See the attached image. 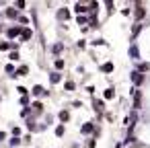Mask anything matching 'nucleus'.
Segmentation results:
<instances>
[{"mask_svg": "<svg viewBox=\"0 0 150 148\" xmlns=\"http://www.w3.org/2000/svg\"><path fill=\"white\" fill-rule=\"evenodd\" d=\"M64 89H66V91H68V93H72V91H74V89H76V84H74V82H72V80H68V82H66V84H64Z\"/></svg>", "mask_w": 150, "mask_h": 148, "instance_id": "nucleus-12", "label": "nucleus"}, {"mask_svg": "<svg viewBox=\"0 0 150 148\" xmlns=\"http://www.w3.org/2000/svg\"><path fill=\"white\" fill-rule=\"evenodd\" d=\"M93 130H95V125H93V123L88 121V123H84V125L80 127V134H84V136H86V134H91Z\"/></svg>", "mask_w": 150, "mask_h": 148, "instance_id": "nucleus-8", "label": "nucleus"}, {"mask_svg": "<svg viewBox=\"0 0 150 148\" xmlns=\"http://www.w3.org/2000/svg\"><path fill=\"white\" fill-rule=\"evenodd\" d=\"M54 66H56L58 70H62V68H64V62H62V60H56V62H54Z\"/></svg>", "mask_w": 150, "mask_h": 148, "instance_id": "nucleus-21", "label": "nucleus"}, {"mask_svg": "<svg viewBox=\"0 0 150 148\" xmlns=\"http://www.w3.org/2000/svg\"><path fill=\"white\" fill-rule=\"evenodd\" d=\"M74 11H76V13H78V15L82 17V13H86V11H88V6H86V4H80V2H78V4H74Z\"/></svg>", "mask_w": 150, "mask_h": 148, "instance_id": "nucleus-9", "label": "nucleus"}, {"mask_svg": "<svg viewBox=\"0 0 150 148\" xmlns=\"http://www.w3.org/2000/svg\"><path fill=\"white\" fill-rule=\"evenodd\" d=\"M72 107H74V109H78V107H82V103H80V101H74V103H72Z\"/></svg>", "mask_w": 150, "mask_h": 148, "instance_id": "nucleus-30", "label": "nucleus"}, {"mask_svg": "<svg viewBox=\"0 0 150 148\" xmlns=\"http://www.w3.org/2000/svg\"><path fill=\"white\" fill-rule=\"evenodd\" d=\"M103 70H105V72H111V70H113V66H111V64H105V66H103Z\"/></svg>", "mask_w": 150, "mask_h": 148, "instance_id": "nucleus-28", "label": "nucleus"}, {"mask_svg": "<svg viewBox=\"0 0 150 148\" xmlns=\"http://www.w3.org/2000/svg\"><path fill=\"white\" fill-rule=\"evenodd\" d=\"M8 144H11V146H19V144H21V138H15V136H13Z\"/></svg>", "mask_w": 150, "mask_h": 148, "instance_id": "nucleus-19", "label": "nucleus"}, {"mask_svg": "<svg viewBox=\"0 0 150 148\" xmlns=\"http://www.w3.org/2000/svg\"><path fill=\"white\" fill-rule=\"evenodd\" d=\"M56 17H58V19H60V21H66V19H68V17H70V11H68V8H60V11H58V15H56Z\"/></svg>", "mask_w": 150, "mask_h": 148, "instance_id": "nucleus-3", "label": "nucleus"}, {"mask_svg": "<svg viewBox=\"0 0 150 148\" xmlns=\"http://www.w3.org/2000/svg\"><path fill=\"white\" fill-rule=\"evenodd\" d=\"M86 21H88V17H78V19H76V23H80V25H84Z\"/></svg>", "mask_w": 150, "mask_h": 148, "instance_id": "nucleus-23", "label": "nucleus"}, {"mask_svg": "<svg viewBox=\"0 0 150 148\" xmlns=\"http://www.w3.org/2000/svg\"><path fill=\"white\" fill-rule=\"evenodd\" d=\"M4 138H6V134H4V132H0V142H4Z\"/></svg>", "mask_w": 150, "mask_h": 148, "instance_id": "nucleus-32", "label": "nucleus"}, {"mask_svg": "<svg viewBox=\"0 0 150 148\" xmlns=\"http://www.w3.org/2000/svg\"><path fill=\"white\" fill-rule=\"evenodd\" d=\"M86 148H95V140H91V142H86Z\"/></svg>", "mask_w": 150, "mask_h": 148, "instance_id": "nucleus-31", "label": "nucleus"}, {"mask_svg": "<svg viewBox=\"0 0 150 148\" xmlns=\"http://www.w3.org/2000/svg\"><path fill=\"white\" fill-rule=\"evenodd\" d=\"M4 17H8V19H19V11H17V8H6V11H4Z\"/></svg>", "mask_w": 150, "mask_h": 148, "instance_id": "nucleus-2", "label": "nucleus"}, {"mask_svg": "<svg viewBox=\"0 0 150 148\" xmlns=\"http://www.w3.org/2000/svg\"><path fill=\"white\" fill-rule=\"evenodd\" d=\"M31 37H33V31H31V29H27V27H25V29H21V39L29 41Z\"/></svg>", "mask_w": 150, "mask_h": 148, "instance_id": "nucleus-4", "label": "nucleus"}, {"mask_svg": "<svg viewBox=\"0 0 150 148\" xmlns=\"http://www.w3.org/2000/svg\"><path fill=\"white\" fill-rule=\"evenodd\" d=\"M56 134H58V136H64V125H58V127H56Z\"/></svg>", "mask_w": 150, "mask_h": 148, "instance_id": "nucleus-24", "label": "nucleus"}, {"mask_svg": "<svg viewBox=\"0 0 150 148\" xmlns=\"http://www.w3.org/2000/svg\"><path fill=\"white\" fill-rule=\"evenodd\" d=\"M11 60H13V62H17V60H19V54H17V52H13V54H11Z\"/></svg>", "mask_w": 150, "mask_h": 148, "instance_id": "nucleus-27", "label": "nucleus"}, {"mask_svg": "<svg viewBox=\"0 0 150 148\" xmlns=\"http://www.w3.org/2000/svg\"><path fill=\"white\" fill-rule=\"evenodd\" d=\"M17 91H19V93H21V95H27V93H29V91H27V89H25V86H19V89H17Z\"/></svg>", "mask_w": 150, "mask_h": 148, "instance_id": "nucleus-29", "label": "nucleus"}, {"mask_svg": "<svg viewBox=\"0 0 150 148\" xmlns=\"http://www.w3.org/2000/svg\"><path fill=\"white\" fill-rule=\"evenodd\" d=\"M27 6V2H25V0H19V2H17V11H23Z\"/></svg>", "mask_w": 150, "mask_h": 148, "instance_id": "nucleus-20", "label": "nucleus"}, {"mask_svg": "<svg viewBox=\"0 0 150 148\" xmlns=\"http://www.w3.org/2000/svg\"><path fill=\"white\" fill-rule=\"evenodd\" d=\"M29 113H31V109H29V107H25V109H23V111H21V115H23V117H27V115H29Z\"/></svg>", "mask_w": 150, "mask_h": 148, "instance_id": "nucleus-25", "label": "nucleus"}, {"mask_svg": "<svg viewBox=\"0 0 150 148\" xmlns=\"http://www.w3.org/2000/svg\"><path fill=\"white\" fill-rule=\"evenodd\" d=\"M19 134H21V127H13V136L19 138Z\"/></svg>", "mask_w": 150, "mask_h": 148, "instance_id": "nucleus-26", "label": "nucleus"}, {"mask_svg": "<svg viewBox=\"0 0 150 148\" xmlns=\"http://www.w3.org/2000/svg\"><path fill=\"white\" fill-rule=\"evenodd\" d=\"M0 31H2V25H0Z\"/></svg>", "mask_w": 150, "mask_h": 148, "instance_id": "nucleus-33", "label": "nucleus"}, {"mask_svg": "<svg viewBox=\"0 0 150 148\" xmlns=\"http://www.w3.org/2000/svg\"><path fill=\"white\" fill-rule=\"evenodd\" d=\"M21 29H23V27H11V29L6 31V35H8V37H17V35H21Z\"/></svg>", "mask_w": 150, "mask_h": 148, "instance_id": "nucleus-6", "label": "nucleus"}, {"mask_svg": "<svg viewBox=\"0 0 150 148\" xmlns=\"http://www.w3.org/2000/svg\"><path fill=\"white\" fill-rule=\"evenodd\" d=\"M132 80H134L136 84H140V82H142V76H140L138 72H134V74H132Z\"/></svg>", "mask_w": 150, "mask_h": 148, "instance_id": "nucleus-16", "label": "nucleus"}, {"mask_svg": "<svg viewBox=\"0 0 150 148\" xmlns=\"http://www.w3.org/2000/svg\"><path fill=\"white\" fill-rule=\"evenodd\" d=\"M105 99H113V89H107L105 91Z\"/></svg>", "mask_w": 150, "mask_h": 148, "instance_id": "nucleus-22", "label": "nucleus"}, {"mask_svg": "<svg viewBox=\"0 0 150 148\" xmlns=\"http://www.w3.org/2000/svg\"><path fill=\"white\" fill-rule=\"evenodd\" d=\"M27 74H29V66H21L15 70V76H27Z\"/></svg>", "mask_w": 150, "mask_h": 148, "instance_id": "nucleus-7", "label": "nucleus"}, {"mask_svg": "<svg viewBox=\"0 0 150 148\" xmlns=\"http://www.w3.org/2000/svg\"><path fill=\"white\" fill-rule=\"evenodd\" d=\"M31 95H33V97H41V95H47V91H45L41 84H35V86L31 89Z\"/></svg>", "mask_w": 150, "mask_h": 148, "instance_id": "nucleus-1", "label": "nucleus"}, {"mask_svg": "<svg viewBox=\"0 0 150 148\" xmlns=\"http://www.w3.org/2000/svg\"><path fill=\"white\" fill-rule=\"evenodd\" d=\"M60 119H62V121H68V119H70V113H68V111H62V113H60Z\"/></svg>", "mask_w": 150, "mask_h": 148, "instance_id": "nucleus-18", "label": "nucleus"}, {"mask_svg": "<svg viewBox=\"0 0 150 148\" xmlns=\"http://www.w3.org/2000/svg\"><path fill=\"white\" fill-rule=\"evenodd\" d=\"M19 23H21V27H25V25H29V19L23 17V15H19Z\"/></svg>", "mask_w": 150, "mask_h": 148, "instance_id": "nucleus-14", "label": "nucleus"}, {"mask_svg": "<svg viewBox=\"0 0 150 148\" xmlns=\"http://www.w3.org/2000/svg\"><path fill=\"white\" fill-rule=\"evenodd\" d=\"M60 80H62V74H60V72H56V70H54V72H52V74H50V82H52V84H58V82H60Z\"/></svg>", "mask_w": 150, "mask_h": 148, "instance_id": "nucleus-5", "label": "nucleus"}, {"mask_svg": "<svg viewBox=\"0 0 150 148\" xmlns=\"http://www.w3.org/2000/svg\"><path fill=\"white\" fill-rule=\"evenodd\" d=\"M21 105H29V95H21Z\"/></svg>", "mask_w": 150, "mask_h": 148, "instance_id": "nucleus-17", "label": "nucleus"}, {"mask_svg": "<svg viewBox=\"0 0 150 148\" xmlns=\"http://www.w3.org/2000/svg\"><path fill=\"white\" fill-rule=\"evenodd\" d=\"M13 47V43H8V41H0V52H6V50H11Z\"/></svg>", "mask_w": 150, "mask_h": 148, "instance_id": "nucleus-11", "label": "nucleus"}, {"mask_svg": "<svg viewBox=\"0 0 150 148\" xmlns=\"http://www.w3.org/2000/svg\"><path fill=\"white\" fill-rule=\"evenodd\" d=\"M31 107H33V111H35V113H43V105H41L39 101H35V103H31Z\"/></svg>", "mask_w": 150, "mask_h": 148, "instance_id": "nucleus-10", "label": "nucleus"}, {"mask_svg": "<svg viewBox=\"0 0 150 148\" xmlns=\"http://www.w3.org/2000/svg\"><path fill=\"white\" fill-rule=\"evenodd\" d=\"M62 52V43H54L52 45V54H60Z\"/></svg>", "mask_w": 150, "mask_h": 148, "instance_id": "nucleus-13", "label": "nucleus"}, {"mask_svg": "<svg viewBox=\"0 0 150 148\" xmlns=\"http://www.w3.org/2000/svg\"><path fill=\"white\" fill-rule=\"evenodd\" d=\"M129 56H132V60H138V50H136V45H132V50H129Z\"/></svg>", "mask_w": 150, "mask_h": 148, "instance_id": "nucleus-15", "label": "nucleus"}]
</instances>
